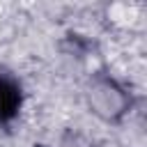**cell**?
Listing matches in <instances>:
<instances>
[{
    "instance_id": "cell-1",
    "label": "cell",
    "mask_w": 147,
    "mask_h": 147,
    "mask_svg": "<svg viewBox=\"0 0 147 147\" xmlns=\"http://www.w3.org/2000/svg\"><path fill=\"white\" fill-rule=\"evenodd\" d=\"M25 92L16 76L0 74V126H9L23 110Z\"/></svg>"
}]
</instances>
